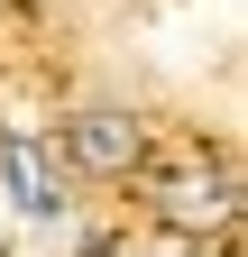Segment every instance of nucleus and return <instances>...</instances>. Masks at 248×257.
<instances>
[{
  "label": "nucleus",
  "mask_w": 248,
  "mask_h": 257,
  "mask_svg": "<svg viewBox=\"0 0 248 257\" xmlns=\"http://www.w3.org/2000/svg\"><path fill=\"white\" fill-rule=\"evenodd\" d=\"M65 156H74L83 175H129L138 156H147V128L119 110V101H92V110L65 119Z\"/></svg>",
  "instance_id": "nucleus-2"
},
{
  "label": "nucleus",
  "mask_w": 248,
  "mask_h": 257,
  "mask_svg": "<svg viewBox=\"0 0 248 257\" xmlns=\"http://www.w3.org/2000/svg\"><path fill=\"white\" fill-rule=\"evenodd\" d=\"M0 175H10V193H19L28 220H55V211H65V175L46 166V147L28 138V128H10V138H0Z\"/></svg>",
  "instance_id": "nucleus-3"
},
{
  "label": "nucleus",
  "mask_w": 248,
  "mask_h": 257,
  "mask_svg": "<svg viewBox=\"0 0 248 257\" xmlns=\"http://www.w3.org/2000/svg\"><path fill=\"white\" fill-rule=\"evenodd\" d=\"M147 211H157L175 239H211V230L239 220V175L230 166H166L147 184Z\"/></svg>",
  "instance_id": "nucleus-1"
}]
</instances>
